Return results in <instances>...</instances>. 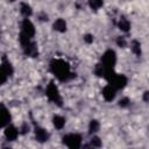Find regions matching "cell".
Instances as JSON below:
<instances>
[{
  "mask_svg": "<svg viewBox=\"0 0 149 149\" xmlns=\"http://www.w3.org/2000/svg\"><path fill=\"white\" fill-rule=\"evenodd\" d=\"M13 73H14V69H13L12 63L6 57H2V59H1V70H0V76H1L0 83L1 84H5L6 80L9 77L13 76Z\"/></svg>",
  "mask_w": 149,
  "mask_h": 149,
  "instance_id": "277c9868",
  "label": "cell"
},
{
  "mask_svg": "<svg viewBox=\"0 0 149 149\" xmlns=\"http://www.w3.org/2000/svg\"><path fill=\"white\" fill-rule=\"evenodd\" d=\"M116 44H118L119 47H121V48H125V47H126V44H127V42H126L125 37L119 36V37L116 38Z\"/></svg>",
  "mask_w": 149,
  "mask_h": 149,
  "instance_id": "7402d4cb",
  "label": "cell"
},
{
  "mask_svg": "<svg viewBox=\"0 0 149 149\" xmlns=\"http://www.w3.org/2000/svg\"><path fill=\"white\" fill-rule=\"evenodd\" d=\"M87 2H88L90 8L91 9H94V10H98L104 5V1L102 0H87Z\"/></svg>",
  "mask_w": 149,
  "mask_h": 149,
  "instance_id": "d6986e66",
  "label": "cell"
},
{
  "mask_svg": "<svg viewBox=\"0 0 149 149\" xmlns=\"http://www.w3.org/2000/svg\"><path fill=\"white\" fill-rule=\"evenodd\" d=\"M35 137L38 142H45L49 140L50 137V134L42 127H38V126H35Z\"/></svg>",
  "mask_w": 149,
  "mask_h": 149,
  "instance_id": "7c38bea8",
  "label": "cell"
},
{
  "mask_svg": "<svg viewBox=\"0 0 149 149\" xmlns=\"http://www.w3.org/2000/svg\"><path fill=\"white\" fill-rule=\"evenodd\" d=\"M21 132L20 133H22V134H26L27 132H29V126L27 125V123H23L22 125V127H21V129H20Z\"/></svg>",
  "mask_w": 149,
  "mask_h": 149,
  "instance_id": "d4e9b609",
  "label": "cell"
},
{
  "mask_svg": "<svg viewBox=\"0 0 149 149\" xmlns=\"http://www.w3.org/2000/svg\"><path fill=\"white\" fill-rule=\"evenodd\" d=\"M130 48H132V51L136 55V56H141V43L136 40L132 41L130 43Z\"/></svg>",
  "mask_w": 149,
  "mask_h": 149,
  "instance_id": "ac0fdd59",
  "label": "cell"
},
{
  "mask_svg": "<svg viewBox=\"0 0 149 149\" xmlns=\"http://www.w3.org/2000/svg\"><path fill=\"white\" fill-rule=\"evenodd\" d=\"M104 66H102V64L101 63H99V64H97L95 65V68H94V73L98 76V77H102L104 76Z\"/></svg>",
  "mask_w": 149,
  "mask_h": 149,
  "instance_id": "ffe728a7",
  "label": "cell"
},
{
  "mask_svg": "<svg viewBox=\"0 0 149 149\" xmlns=\"http://www.w3.org/2000/svg\"><path fill=\"white\" fill-rule=\"evenodd\" d=\"M129 102H130V100H129L128 98H122V99L119 101V106H120V107H127V106L129 105Z\"/></svg>",
  "mask_w": 149,
  "mask_h": 149,
  "instance_id": "603a6c76",
  "label": "cell"
},
{
  "mask_svg": "<svg viewBox=\"0 0 149 149\" xmlns=\"http://www.w3.org/2000/svg\"><path fill=\"white\" fill-rule=\"evenodd\" d=\"M63 143L69 148L78 149L81 147V136L77 133H69L63 136Z\"/></svg>",
  "mask_w": 149,
  "mask_h": 149,
  "instance_id": "8992f818",
  "label": "cell"
},
{
  "mask_svg": "<svg viewBox=\"0 0 149 149\" xmlns=\"http://www.w3.org/2000/svg\"><path fill=\"white\" fill-rule=\"evenodd\" d=\"M20 134V129H17L15 126L13 125H8L5 127V137L8 140V141H15L17 139Z\"/></svg>",
  "mask_w": 149,
  "mask_h": 149,
  "instance_id": "30bf717a",
  "label": "cell"
},
{
  "mask_svg": "<svg viewBox=\"0 0 149 149\" xmlns=\"http://www.w3.org/2000/svg\"><path fill=\"white\" fill-rule=\"evenodd\" d=\"M34 35H35V26L33 24V22L28 17L23 19V21L21 23V31H20V35L19 36L33 38Z\"/></svg>",
  "mask_w": 149,
  "mask_h": 149,
  "instance_id": "52a82bcc",
  "label": "cell"
},
{
  "mask_svg": "<svg viewBox=\"0 0 149 149\" xmlns=\"http://www.w3.org/2000/svg\"><path fill=\"white\" fill-rule=\"evenodd\" d=\"M90 146H91V147H95V148L101 147V141H100V139H99L98 136H93V137L91 139V141H90Z\"/></svg>",
  "mask_w": 149,
  "mask_h": 149,
  "instance_id": "44dd1931",
  "label": "cell"
},
{
  "mask_svg": "<svg viewBox=\"0 0 149 149\" xmlns=\"http://www.w3.org/2000/svg\"><path fill=\"white\" fill-rule=\"evenodd\" d=\"M118 27L120 30L122 31H128L130 29V22L125 17V16H121L119 19V22H118Z\"/></svg>",
  "mask_w": 149,
  "mask_h": 149,
  "instance_id": "9a60e30c",
  "label": "cell"
},
{
  "mask_svg": "<svg viewBox=\"0 0 149 149\" xmlns=\"http://www.w3.org/2000/svg\"><path fill=\"white\" fill-rule=\"evenodd\" d=\"M84 41H85L87 44H91V43L93 42V35H91V34L84 35Z\"/></svg>",
  "mask_w": 149,
  "mask_h": 149,
  "instance_id": "cb8c5ba5",
  "label": "cell"
},
{
  "mask_svg": "<svg viewBox=\"0 0 149 149\" xmlns=\"http://www.w3.org/2000/svg\"><path fill=\"white\" fill-rule=\"evenodd\" d=\"M22 50H23L24 55L26 56H29V57H36L38 55V50H37L36 43L34 41H30L29 43L22 45Z\"/></svg>",
  "mask_w": 149,
  "mask_h": 149,
  "instance_id": "8fae6325",
  "label": "cell"
},
{
  "mask_svg": "<svg viewBox=\"0 0 149 149\" xmlns=\"http://www.w3.org/2000/svg\"><path fill=\"white\" fill-rule=\"evenodd\" d=\"M0 119H1V127L2 128L8 126L10 123V120H12V115H10L8 108L3 104H1V107H0Z\"/></svg>",
  "mask_w": 149,
  "mask_h": 149,
  "instance_id": "9c48e42d",
  "label": "cell"
},
{
  "mask_svg": "<svg viewBox=\"0 0 149 149\" xmlns=\"http://www.w3.org/2000/svg\"><path fill=\"white\" fill-rule=\"evenodd\" d=\"M101 94L106 101H113L116 97V88L114 86H112L111 84H108L102 88Z\"/></svg>",
  "mask_w": 149,
  "mask_h": 149,
  "instance_id": "ba28073f",
  "label": "cell"
},
{
  "mask_svg": "<svg viewBox=\"0 0 149 149\" xmlns=\"http://www.w3.org/2000/svg\"><path fill=\"white\" fill-rule=\"evenodd\" d=\"M8 1H14V0H8Z\"/></svg>",
  "mask_w": 149,
  "mask_h": 149,
  "instance_id": "4316f807",
  "label": "cell"
},
{
  "mask_svg": "<svg viewBox=\"0 0 149 149\" xmlns=\"http://www.w3.org/2000/svg\"><path fill=\"white\" fill-rule=\"evenodd\" d=\"M50 71L59 81H68L73 77L69 63L61 58H55L50 62Z\"/></svg>",
  "mask_w": 149,
  "mask_h": 149,
  "instance_id": "6da1fadb",
  "label": "cell"
},
{
  "mask_svg": "<svg viewBox=\"0 0 149 149\" xmlns=\"http://www.w3.org/2000/svg\"><path fill=\"white\" fill-rule=\"evenodd\" d=\"M65 122H66V120L62 115H55L52 118V123H54V127L56 129H63L65 126Z\"/></svg>",
  "mask_w": 149,
  "mask_h": 149,
  "instance_id": "5bb4252c",
  "label": "cell"
},
{
  "mask_svg": "<svg viewBox=\"0 0 149 149\" xmlns=\"http://www.w3.org/2000/svg\"><path fill=\"white\" fill-rule=\"evenodd\" d=\"M116 54L114 50L108 49L106 50L101 56V64L105 70H114V66L116 64Z\"/></svg>",
  "mask_w": 149,
  "mask_h": 149,
  "instance_id": "7a4b0ae2",
  "label": "cell"
},
{
  "mask_svg": "<svg viewBox=\"0 0 149 149\" xmlns=\"http://www.w3.org/2000/svg\"><path fill=\"white\" fill-rule=\"evenodd\" d=\"M108 81V84H111L112 86H114L116 90H122L123 87H126L127 85V77L125 74L121 73H116L115 71L106 79Z\"/></svg>",
  "mask_w": 149,
  "mask_h": 149,
  "instance_id": "5b68a950",
  "label": "cell"
},
{
  "mask_svg": "<svg viewBox=\"0 0 149 149\" xmlns=\"http://www.w3.org/2000/svg\"><path fill=\"white\" fill-rule=\"evenodd\" d=\"M20 12H21V14H22L24 17H29V16L33 14V9H31V7H30L28 3H26V2H22V3H21Z\"/></svg>",
  "mask_w": 149,
  "mask_h": 149,
  "instance_id": "2e32d148",
  "label": "cell"
},
{
  "mask_svg": "<svg viewBox=\"0 0 149 149\" xmlns=\"http://www.w3.org/2000/svg\"><path fill=\"white\" fill-rule=\"evenodd\" d=\"M45 95L48 97V99L51 102H54V104H56L58 106H62V97H61V93L58 91V87L56 86L55 83L50 81L48 84V86L45 88Z\"/></svg>",
  "mask_w": 149,
  "mask_h": 149,
  "instance_id": "3957f363",
  "label": "cell"
},
{
  "mask_svg": "<svg viewBox=\"0 0 149 149\" xmlns=\"http://www.w3.org/2000/svg\"><path fill=\"white\" fill-rule=\"evenodd\" d=\"M66 27H68V24H66V22H65L64 19H57V20L54 22V29H55L56 31H58V33H64V31H66Z\"/></svg>",
  "mask_w": 149,
  "mask_h": 149,
  "instance_id": "4fadbf2b",
  "label": "cell"
},
{
  "mask_svg": "<svg viewBox=\"0 0 149 149\" xmlns=\"http://www.w3.org/2000/svg\"><path fill=\"white\" fill-rule=\"evenodd\" d=\"M100 128V123L98 120H91L90 121V125H88V133L90 134H94L99 130Z\"/></svg>",
  "mask_w": 149,
  "mask_h": 149,
  "instance_id": "e0dca14e",
  "label": "cell"
},
{
  "mask_svg": "<svg viewBox=\"0 0 149 149\" xmlns=\"http://www.w3.org/2000/svg\"><path fill=\"white\" fill-rule=\"evenodd\" d=\"M143 100H144L146 102H149V91H146V92L143 93Z\"/></svg>",
  "mask_w": 149,
  "mask_h": 149,
  "instance_id": "484cf974",
  "label": "cell"
}]
</instances>
